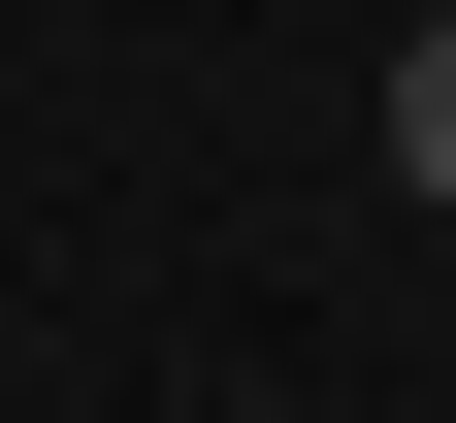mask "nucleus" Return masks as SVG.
<instances>
[{"label":"nucleus","instance_id":"1","mask_svg":"<svg viewBox=\"0 0 456 423\" xmlns=\"http://www.w3.org/2000/svg\"><path fill=\"white\" fill-rule=\"evenodd\" d=\"M391 163H424V196H456V0H424V33H391Z\"/></svg>","mask_w":456,"mask_h":423}]
</instances>
